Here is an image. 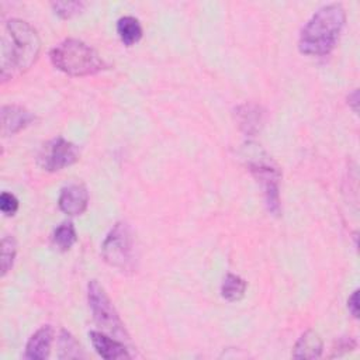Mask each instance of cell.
Wrapping results in <instances>:
<instances>
[{"instance_id":"1","label":"cell","mask_w":360,"mask_h":360,"mask_svg":"<svg viewBox=\"0 0 360 360\" xmlns=\"http://www.w3.org/2000/svg\"><path fill=\"white\" fill-rule=\"evenodd\" d=\"M41 39L24 20L11 18L3 24L0 45V77L3 82L27 72L37 60Z\"/></svg>"},{"instance_id":"2","label":"cell","mask_w":360,"mask_h":360,"mask_svg":"<svg viewBox=\"0 0 360 360\" xmlns=\"http://www.w3.org/2000/svg\"><path fill=\"white\" fill-rule=\"evenodd\" d=\"M346 13L342 4L330 3L316 10L304 25L298 39V49L304 55L322 56L329 53L342 32Z\"/></svg>"},{"instance_id":"3","label":"cell","mask_w":360,"mask_h":360,"mask_svg":"<svg viewBox=\"0 0 360 360\" xmlns=\"http://www.w3.org/2000/svg\"><path fill=\"white\" fill-rule=\"evenodd\" d=\"M49 58L56 69L69 76L94 75L105 68L101 56L90 45L73 38L52 48Z\"/></svg>"},{"instance_id":"4","label":"cell","mask_w":360,"mask_h":360,"mask_svg":"<svg viewBox=\"0 0 360 360\" xmlns=\"http://www.w3.org/2000/svg\"><path fill=\"white\" fill-rule=\"evenodd\" d=\"M243 158L248 160L250 173L262 186L269 211L277 215L280 212V172L271 163V159L266 155V152L256 143H246L243 146Z\"/></svg>"},{"instance_id":"5","label":"cell","mask_w":360,"mask_h":360,"mask_svg":"<svg viewBox=\"0 0 360 360\" xmlns=\"http://www.w3.org/2000/svg\"><path fill=\"white\" fill-rule=\"evenodd\" d=\"M101 256L105 263L120 270H134L135 243L131 228L125 222H117L101 245Z\"/></svg>"},{"instance_id":"6","label":"cell","mask_w":360,"mask_h":360,"mask_svg":"<svg viewBox=\"0 0 360 360\" xmlns=\"http://www.w3.org/2000/svg\"><path fill=\"white\" fill-rule=\"evenodd\" d=\"M87 301L94 322L101 328L104 333L121 340H127L129 338L105 290L96 280H91L87 285Z\"/></svg>"},{"instance_id":"7","label":"cell","mask_w":360,"mask_h":360,"mask_svg":"<svg viewBox=\"0 0 360 360\" xmlns=\"http://www.w3.org/2000/svg\"><path fill=\"white\" fill-rule=\"evenodd\" d=\"M80 152L75 143L58 136L42 145L37 155V163L46 172H58L79 160Z\"/></svg>"},{"instance_id":"8","label":"cell","mask_w":360,"mask_h":360,"mask_svg":"<svg viewBox=\"0 0 360 360\" xmlns=\"http://www.w3.org/2000/svg\"><path fill=\"white\" fill-rule=\"evenodd\" d=\"M59 208L66 215H80L86 211L89 204V193L83 184H69L62 188L58 200Z\"/></svg>"},{"instance_id":"9","label":"cell","mask_w":360,"mask_h":360,"mask_svg":"<svg viewBox=\"0 0 360 360\" xmlns=\"http://www.w3.org/2000/svg\"><path fill=\"white\" fill-rule=\"evenodd\" d=\"M90 340L93 343V347L105 360H122V359H129L131 354L127 350V347L117 340L115 338H111L110 335L104 332H97L91 330L89 333Z\"/></svg>"},{"instance_id":"10","label":"cell","mask_w":360,"mask_h":360,"mask_svg":"<svg viewBox=\"0 0 360 360\" xmlns=\"http://www.w3.org/2000/svg\"><path fill=\"white\" fill-rule=\"evenodd\" d=\"M34 114L20 105H3L1 107V132L3 135H14L32 124Z\"/></svg>"},{"instance_id":"11","label":"cell","mask_w":360,"mask_h":360,"mask_svg":"<svg viewBox=\"0 0 360 360\" xmlns=\"http://www.w3.org/2000/svg\"><path fill=\"white\" fill-rule=\"evenodd\" d=\"M53 342V329L49 325L41 326L27 342L24 357L28 360L48 359Z\"/></svg>"},{"instance_id":"12","label":"cell","mask_w":360,"mask_h":360,"mask_svg":"<svg viewBox=\"0 0 360 360\" xmlns=\"http://www.w3.org/2000/svg\"><path fill=\"white\" fill-rule=\"evenodd\" d=\"M236 120L245 134L255 135L263 125V110L257 104L245 103L236 108Z\"/></svg>"},{"instance_id":"13","label":"cell","mask_w":360,"mask_h":360,"mask_svg":"<svg viewBox=\"0 0 360 360\" xmlns=\"http://www.w3.org/2000/svg\"><path fill=\"white\" fill-rule=\"evenodd\" d=\"M323 343L321 336L309 329L304 332L300 339L297 340L294 350H292V357L295 359H318L322 354Z\"/></svg>"},{"instance_id":"14","label":"cell","mask_w":360,"mask_h":360,"mask_svg":"<svg viewBox=\"0 0 360 360\" xmlns=\"http://www.w3.org/2000/svg\"><path fill=\"white\" fill-rule=\"evenodd\" d=\"M117 32L124 45L131 46L142 38L141 22L132 15H124L117 21Z\"/></svg>"},{"instance_id":"15","label":"cell","mask_w":360,"mask_h":360,"mask_svg":"<svg viewBox=\"0 0 360 360\" xmlns=\"http://www.w3.org/2000/svg\"><path fill=\"white\" fill-rule=\"evenodd\" d=\"M246 291V281L233 274V273H228L221 284V295L222 298H225L226 301L235 302L239 301Z\"/></svg>"},{"instance_id":"16","label":"cell","mask_w":360,"mask_h":360,"mask_svg":"<svg viewBox=\"0 0 360 360\" xmlns=\"http://www.w3.org/2000/svg\"><path fill=\"white\" fill-rule=\"evenodd\" d=\"M76 240H77L76 229H75L73 224L69 222V221H65V222H62L60 225H58V226L55 228L53 233H52V242H53V245H55L58 249L63 250V252L69 250V249L75 245Z\"/></svg>"},{"instance_id":"17","label":"cell","mask_w":360,"mask_h":360,"mask_svg":"<svg viewBox=\"0 0 360 360\" xmlns=\"http://www.w3.org/2000/svg\"><path fill=\"white\" fill-rule=\"evenodd\" d=\"M58 346H59V359H77V357H83L80 345L65 329L60 330Z\"/></svg>"},{"instance_id":"18","label":"cell","mask_w":360,"mask_h":360,"mask_svg":"<svg viewBox=\"0 0 360 360\" xmlns=\"http://www.w3.org/2000/svg\"><path fill=\"white\" fill-rule=\"evenodd\" d=\"M15 255H17L15 239L10 235L3 236L1 239V274L3 276L13 267Z\"/></svg>"},{"instance_id":"19","label":"cell","mask_w":360,"mask_h":360,"mask_svg":"<svg viewBox=\"0 0 360 360\" xmlns=\"http://www.w3.org/2000/svg\"><path fill=\"white\" fill-rule=\"evenodd\" d=\"M86 7L83 1H56L52 3V8L62 18H70L75 14H79Z\"/></svg>"},{"instance_id":"20","label":"cell","mask_w":360,"mask_h":360,"mask_svg":"<svg viewBox=\"0 0 360 360\" xmlns=\"http://www.w3.org/2000/svg\"><path fill=\"white\" fill-rule=\"evenodd\" d=\"M0 210L6 217H13L18 211L17 197L8 191H3L0 195Z\"/></svg>"},{"instance_id":"21","label":"cell","mask_w":360,"mask_h":360,"mask_svg":"<svg viewBox=\"0 0 360 360\" xmlns=\"http://www.w3.org/2000/svg\"><path fill=\"white\" fill-rule=\"evenodd\" d=\"M357 298H359V291H353V294L349 297V301H347V307H349V311L352 312V315L354 318L359 316V304H357Z\"/></svg>"}]
</instances>
